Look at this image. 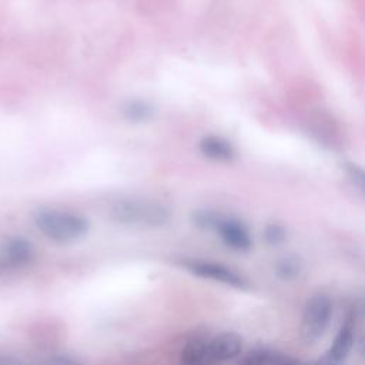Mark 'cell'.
<instances>
[{
  "instance_id": "obj_1",
  "label": "cell",
  "mask_w": 365,
  "mask_h": 365,
  "mask_svg": "<svg viewBox=\"0 0 365 365\" xmlns=\"http://www.w3.org/2000/svg\"><path fill=\"white\" fill-rule=\"evenodd\" d=\"M110 217L117 224L127 227L158 228L171 221V208L150 198H120L110 207Z\"/></svg>"
},
{
  "instance_id": "obj_2",
  "label": "cell",
  "mask_w": 365,
  "mask_h": 365,
  "mask_svg": "<svg viewBox=\"0 0 365 365\" xmlns=\"http://www.w3.org/2000/svg\"><path fill=\"white\" fill-rule=\"evenodd\" d=\"M34 225L48 240L68 244L81 240L90 230L86 217L57 208H40L33 215Z\"/></svg>"
},
{
  "instance_id": "obj_3",
  "label": "cell",
  "mask_w": 365,
  "mask_h": 365,
  "mask_svg": "<svg viewBox=\"0 0 365 365\" xmlns=\"http://www.w3.org/2000/svg\"><path fill=\"white\" fill-rule=\"evenodd\" d=\"M332 318V301L327 294L311 295L301 314L299 338L304 344L312 345L322 338Z\"/></svg>"
},
{
  "instance_id": "obj_4",
  "label": "cell",
  "mask_w": 365,
  "mask_h": 365,
  "mask_svg": "<svg viewBox=\"0 0 365 365\" xmlns=\"http://www.w3.org/2000/svg\"><path fill=\"white\" fill-rule=\"evenodd\" d=\"M181 265L195 277L221 282V284H225L235 289L247 291L251 287L248 279L244 275H241L238 271H235L224 264L215 262V261L182 259Z\"/></svg>"
},
{
  "instance_id": "obj_5",
  "label": "cell",
  "mask_w": 365,
  "mask_h": 365,
  "mask_svg": "<svg viewBox=\"0 0 365 365\" xmlns=\"http://www.w3.org/2000/svg\"><path fill=\"white\" fill-rule=\"evenodd\" d=\"M214 231L220 235L221 241L234 251L248 252L252 248L251 234L238 218L221 214Z\"/></svg>"
},
{
  "instance_id": "obj_6",
  "label": "cell",
  "mask_w": 365,
  "mask_h": 365,
  "mask_svg": "<svg viewBox=\"0 0 365 365\" xmlns=\"http://www.w3.org/2000/svg\"><path fill=\"white\" fill-rule=\"evenodd\" d=\"M355 339V318L352 314H346L334 336V341L328 351L325 352V356L338 364L342 365V362L346 359L348 354L352 349Z\"/></svg>"
},
{
  "instance_id": "obj_7",
  "label": "cell",
  "mask_w": 365,
  "mask_h": 365,
  "mask_svg": "<svg viewBox=\"0 0 365 365\" xmlns=\"http://www.w3.org/2000/svg\"><path fill=\"white\" fill-rule=\"evenodd\" d=\"M242 351V338L234 331H224L208 339L211 362H227L237 358Z\"/></svg>"
},
{
  "instance_id": "obj_8",
  "label": "cell",
  "mask_w": 365,
  "mask_h": 365,
  "mask_svg": "<svg viewBox=\"0 0 365 365\" xmlns=\"http://www.w3.org/2000/svg\"><path fill=\"white\" fill-rule=\"evenodd\" d=\"M198 150L205 158L218 163H230L237 155V151L230 140L214 134L202 137L198 143Z\"/></svg>"
},
{
  "instance_id": "obj_9",
  "label": "cell",
  "mask_w": 365,
  "mask_h": 365,
  "mask_svg": "<svg viewBox=\"0 0 365 365\" xmlns=\"http://www.w3.org/2000/svg\"><path fill=\"white\" fill-rule=\"evenodd\" d=\"M1 255L4 262L9 265H24L33 259L34 247L29 240L23 237H13L4 242L1 248Z\"/></svg>"
},
{
  "instance_id": "obj_10",
  "label": "cell",
  "mask_w": 365,
  "mask_h": 365,
  "mask_svg": "<svg viewBox=\"0 0 365 365\" xmlns=\"http://www.w3.org/2000/svg\"><path fill=\"white\" fill-rule=\"evenodd\" d=\"M121 115L133 124H143L155 115V107L144 98H130L121 106Z\"/></svg>"
},
{
  "instance_id": "obj_11",
  "label": "cell",
  "mask_w": 365,
  "mask_h": 365,
  "mask_svg": "<svg viewBox=\"0 0 365 365\" xmlns=\"http://www.w3.org/2000/svg\"><path fill=\"white\" fill-rule=\"evenodd\" d=\"M304 269L302 259L295 254H288L278 258L274 264V274L284 282L295 281Z\"/></svg>"
},
{
  "instance_id": "obj_12",
  "label": "cell",
  "mask_w": 365,
  "mask_h": 365,
  "mask_svg": "<svg viewBox=\"0 0 365 365\" xmlns=\"http://www.w3.org/2000/svg\"><path fill=\"white\" fill-rule=\"evenodd\" d=\"M181 361L184 365H205L210 364L208 341L197 338L188 341L181 352Z\"/></svg>"
},
{
  "instance_id": "obj_13",
  "label": "cell",
  "mask_w": 365,
  "mask_h": 365,
  "mask_svg": "<svg viewBox=\"0 0 365 365\" xmlns=\"http://www.w3.org/2000/svg\"><path fill=\"white\" fill-rule=\"evenodd\" d=\"M220 217H221V214L214 210H197L192 212L191 221L200 230H207V231L212 230L214 231Z\"/></svg>"
},
{
  "instance_id": "obj_14",
  "label": "cell",
  "mask_w": 365,
  "mask_h": 365,
  "mask_svg": "<svg viewBox=\"0 0 365 365\" xmlns=\"http://www.w3.org/2000/svg\"><path fill=\"white\" fill-rule=\"evenodd\" d=\"M262 237L268 245H281L287 240V230L278 222H269L265 225Z\"/></svg>"
},
{
  "instance_id": "obj_15",
  "label": "cell",
  "mask_w": 365,
  "mask_h": 365,
  "mask_svg": "<svg viewBox=\"0 0 365 365\" xmlns=\"http://www.w3.org/2000/svg\"><path fill=\"white\" fill-rule=\"evenodd\" d=\"M269 348L258 346L251 349L240 362V365H268Z\"/></svg>"
},
{
  "instance_id": "obj_16",
  "label": "cell",
  "mask_w": 365,
  "mask_h": 365,
  "mask_svg": "<svg viewBox=\"0 0 365 365\" xmlns=\"http://www.w3.org/2000/svg\"><path fill=\"white\" fill-rule=\"evenodd\" d=\"M344 170L348 174V177L351 178V181L365 194V168H362L356 163L345 161Z\"/></svg>"
},
{
  "instance_id": "obj_17",
  "label": "cell",
  "mask_w": 365,
  "mask_h": 365,
  "mask_svg": "<svg viewBox=\"0 0 365 365\" xmlns=\"http://www.w3.org/2000/svg\"><path fill=\"white\" fill-rule=\"evenodd\" d=\"M46 365H84V364L74 356L57 354V355H51L50 358H47Z\"/></svg>"
},
{
  "instance_id": "obj_18",
  "label": "cell",
  "mask_w": 365,
  "mask_h": 365,
  "mask_svg": "<svg viewBox=\"0 0 365 365\" xmlns=\"http://www.w3.org/2000/svg\"><path fill=\"white\" fill-rule=\"evenodd\" d=\"M181 365H184V364H181Z\"/></svg>"
}]
</instances>
